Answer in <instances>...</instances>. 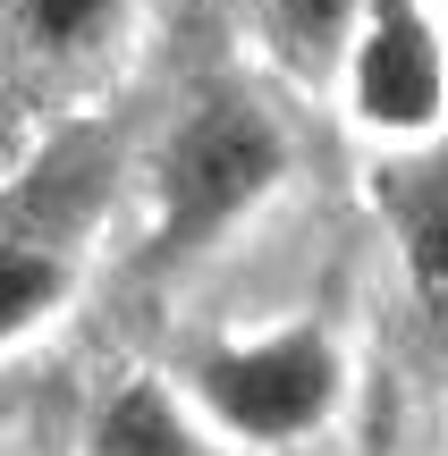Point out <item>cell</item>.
Instances as JSON below:
<instances>
[{
    "label": "cell",
    "instance_id": "cell-4",
    "mask_svg": "<svg viewBox=\"0 0 448 456\" xmlns=\"http://www.w3.org/2000/svg\"><path fill=\"white\" fill-rule=\"evenodd\" d=\"M94 456H195V431L152 380H127L94 414Z\"/></svg>",
    "mask_w": 448,
    "mask_h": 456
},
{
    "label": "cell",
    "instance_id": "cell-3",
    "mask_svg": "<svg viewBox=\"0 0 448 456\" xmlns=\"http://www.w3.org/2000/svg\"><path fill=\"white\" fill-rule=\"evenodd\" d=\"M347 110L381 144H423L440 127V43L423 0H372L347 34Z\"/></svg>",
    "mask_w": 448,
    "mask_h": 456
},
{
    "label": "cell",
    "instance_id": "cell-6",
    "mask_svg": "<svg viewBox=\"0 0 448 456\" xmlns=\"http://www.w3.org/2000/svg\"><path fill=\"white\" fill-rule=\"evenodd\" d=\"M355 9L364 0H271V43L297 68H330V60H347Z\"/></svg>",
    "mask_w": 448,
    "mask_h": 456
},
{
    "label": "cell",
    "instance_id": "cell-1",
    "mask_svg": "<svg viewBox=\"0 0 448 456\" xmlns=\"http://www.w3.org/2000/svg\"><path fill=\"white\" fill-rule=\"evenodd\" d=\"M280 169H288V135L271 127V110L237 94L203 102L161 152V245L169 254L212 245L229 220H246L280 186Z\"/></svg>",
    "mask_w": 448,
    "mask_h": 456
},
{
    "label": "cell",
    "instance_id": "cell-2",
    "mask_svg": "<svg viewBox=\"0 0 448 456\" xmlns=\"http://www.w3.org/2000/svg\"><path fill=\"white\" fill-rule=\"evenodd\" d=\"M338 389V346L330 330L297 322V330H271V338H246V346H212L195 363V397L212 406V423L229 440H254V448H288L305 431L330 423Z\"/></svg>",
    "mask_w": 448,
    "mask_h": 456
},
{
    "label": "cell",
    "instance_id": "cell-7",
    "mask_svg": "<svg viewBox=\"0 0 448 456\" xmlns=\"http://www.w3.org/2000/svg\"><path fill=\"white\" fill-rule=\"evenodd\" d=\"M60 305V254H34V245H0V338L34 322V313Z\"/></svg>",
    "mask_w": 448,
    "mask_h": 456
},
{
    "label": "cell",
    "instance_id": "cell-5",
    "mask_svg": "<svg viewBox=\"0 0 448 456\" xmlns=\"http://www.w3.org/2000/svg\"><path fill=\"white\" fill-rule=\"evenodd\" d=\"M398 237H406V279H415V305L440 313V288H448V195H440L432 169H423L415 195H406Z\"/></svg>",
    "mask_w": 448,
    "mask_h": 456
},
{
    "label": "cell",
    "instance_id": "cell-8",
    "mask_svg": "<svg viewBox=\"0 0 448 456\" xmlns=\"http://www.w3.org/2000/svg\"><path fill=\"white\" fill-rule=\"evenodd\" d=\"M17 26L43 51H85L118 26V0H17Z\"/></svg>",
    "mask_w": 448,
    "mask_h": 456
}]
</instances>
